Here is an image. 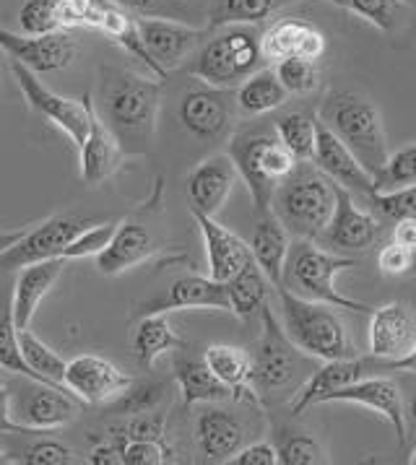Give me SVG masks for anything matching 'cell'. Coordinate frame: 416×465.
<instances>
[{"label": "cell", "instance_id": "cell-49", "mask_svg": "<svg viewBox=\"0 0 416 465\" xmlns=\"http://www.w3.org/2000/svg\"><path fill=\"white\" fill-rule=\"evenodd\" d=\"M174 463V452L167 440H125L123 465H167Z\"/></svg>", "mask_w": 416, "mask_h": 465}, {"label": "cell", "instance_id": "cell-29", "mask_svg": "<svg viewBox=\"0 0 416 465\" xmlns=\"http://www.w3.org/2000/svg\"><path fill=\"white\" fill-rule=\"evenodd\" d=\"M250 247H253V258L263 268L268 281L273 286H282L286 255H289V247H292V234H289L284 223L279 222V216L273 211L258 216Z\"/></svg>", "mask_w": 416, "mask_h": 465}, {"label": "cell", "instance_id": "cell-23", "mask_svg": "<svg viewBox=\"0 0 416 465\" xmlns=\"http://www.w3.org/2000/svg\"><path fill=\"white\" fill-rule=\"evenodd\" d=\"M237 180H240V172L229 153L208 156L188 174L190 208L201 211L206 216H219V211L227 205Z\"/></svg>", "mask_w": 416, "mask_h": 465}, {"label": "cell", "instance_id": "cell-40", "mask_svg": "<svg viewBox=\"0 0 416 465\" xmlns=\"http://www.w3.org/2000/svg\"><path fill=\"white\" fill-rule=\"evenodd\" d=\"M409 185H416V143L391 153L375 174V193H391Z\"/></svg>", "mask_w": 416, "mask_h": 465}, {"label": "cell", "instance_id": "cell-60", "mask_svg": "<svg viewBox=\"0 0 416 465\" xmlns=\"http://www.w3.org/2000/svg\"><path fill=\"white\" fill-rule=\"evenodd\" d=\"M409 463L416 465V447H414V452H411V458H409Z\"/></svg>", "mask_w": 416, "mask_h": 465}, {"label": "cell", "instance_id": "cell-18", "mask_svg": "<svg viewBox=\"0 0 416 465\" xmlns=\"http://www.w3.org/2000/svg\"><path fill=\"white\" fill-rule=\"evenodd\" d=\"M416 346V317L409 304L391 302L370 315V354L382 364L398 361Z\"/></svg>", "mask_w": 416, "mask_h": 465}, {"label": "cell", "instance_id": "cell-35", "mask_svg": "<svg viewBox=\"0 0 416 465\" xmlns=\"http://www.w3.org/2000/svg\"><path fill=\"white\" fill-rule=\"evenodd\" d=\"M318 125L321 120L307 110H294L282 114L273 128L279 133L282 143L292 151L297 162H312L318 149Z\"/></svg>", "mask_w": 416, "mask_h": 465}, {"label": "cell", "instance_id": "cell-45", "mask_svg": "<svg viewBox=\"0 0 416 465\" xmlns=\"http://www.w3.org/2000/svg\"><path fill=\"white\" fill-rule=\"evenodd\" d=\"M113 3L131 11L138 19H172L190 24L198 16V11L185 0H113Z\"/></svg>", "mask_w": 416, "mask_h": 465}, {"label": "cell", "instance_id": "cell-26", "mask_svg": "<svg viewBox=\"0 0 416 465\" xmlns=\"http://www.w3.org/2000/svg\"><path fill=\"white\" fill-rule=\"evenodd\" d=\"M78 153H81V180L89 187L102 185L110 177H114L117 169L123 167V159H125V149H123L120 138L102 120V114L96 112L94 102H92L89 135H86V141L78 149Z\"/></svg>", "mask_w": 416, "mask_h": 465}, {"label": "cell", "instance_id": "cell-56", "mask_svg": "<svg viewBox=\"0 0 416 465\" xmlns=\"http://www.w3.org/2000/svg\"><path fill=\"white\" fill-rule=\"evenodd\" d=\"M385 367V372H414L416 374V346L409 351V354L403 356V359H398V361H391V364H382Z\"/></svg>", "mask_w": 416, "mask_h": 465}, {"label": "cell", "instance_id": "cell-24", "mask_svg": "<svg viewBox=\"0 0 416 465\" xmlns=\"http://www.w3.org/2000/svg\"><path fill=\"white\" fill-rule=\"evenodd\" d=\"M222 310L232 312L229 292L224 281L211 276H180L167 289V294L141 304L138 315H154V312H177V310Z\"/></svg>", "mask_w": 416, "mask_h": 465}, {"label": "cell", "instance_id": "cell-54", "mask_svg": "<svg viewBox=\"0 0 416 465\" xmlns=\"http://www.w3.org/2000/svg\"><path fill=\"white\" fill-rule=\"evenodd\" d=\"M0 434H35L26 431L14 421V411H11V388L0 385Z\"/></svg>", "mask_w": 416, "mask_h": 465}, {"label": "cell", "instance_id": "cell-30", "mask_svg": "<svg viewBox=\"0 0 416 465\" xmlns=\"http://www.w3.org/2000/svg\"><path fill=\"white\" fill-rule=\"evenodd\" d=\"M172 374L174 382L183 392V403L195 406V403H222L232 398V391L213 374L206 359L177 354L172 361Z\"/></svg>", "mask_w": 416, "mask_h": 465}, {"label": "cell", "instance_id": "cell-22", "mask_svg": "<svg viewBox=\"0 0 416 465\" xmlns=\"http://www.w3.org/2000/svg\"><path fill=\"white\" fill-rule=\"evenodd\" d=\"M190 216L195 219L201 237H203V247H206L208 258V276L216 281L227 283L232 276H237L247 262L255 261L253 258V247L234 234L232 229H227L224 223L216 222V216H206L201 211L190 208Z\"/></svg>", "mask_w": 416, "mask_h": 465}, {"label": "cell", "instance_id": "cell-59", "mask_svg": "<svg viewBox=\"0 0 416 465\" xmlns=\"http://www.w3.org/2000/svg\"><path fill=\"white\" fill-rule=\"evenodd\" d=\"M0 465H16V463H14V458H11L5 450H0Z\"/></svg>", "mask_w": 416, "mask_h": 465}, {"label": "cell", "instance_id": "cell-53", "mask_svg": "<svg viewBox=\"0 0 416 465\" xmlns=\"http://www.w3.org/2000/svg\"><path fill=\"white\" fill-rule=\"evenodd\" d=\"M232 465H276L279 463V450L271 442H253L245 445L232 460Z\"/></svg>", "mask_w": 416, "mask_h": 465}, {"label": "cell", "instance_id": "cell-47", "mask_svg": "<svg viewBox=\"0 0 416 465\" xmlns=\"http://www.w3.org/2000/svg\"><path fill=\"white\" fill-rule=\"evenodd\" d=\"M114 229H117V223L107 222V223H94V226H89L86 232H81L74 242L68 244L65 250H63V261H81V258H96L110 240H113Z\"/></svg>", "mask_w": 416, "mask_h": 465}, {"label": "cell", "instance_id": "cell-19", "mask_svg": "<svg viewBox=\"0 0 416 465\" xmlns=\"http://www.w3.org/2000/svg\"><path fill=\"white\" fill-rule=\"evenodd\" d=\"M247 442L245 421L234 411L208 403L195 419V445L208 463H229Z\"/></svg>", "mask_w": 416, "mask_h": 465}, {"label": "cell", "instance_id": "cell-6", "mask_svg": "<svg viewBox=\"0 0 416 465\" xmlns=\"http://www.w3.org/2000/svg\"><path fill=\"white\" fill-rule=\"evenodd\" d=\"M321 123L339 135L362 162V167L378 174L388 162V141L378 107L354 92H331L321 104Z\"/></svg>", "mask_w": 416, "mask_h": 465}, {"label": "cell", "instance_id": "cell-57", "mask_svg": "<svg viewBox=\"0 0 416 465\" xmlns=\"http://www.w3.org/2000/svg\"><path fill=\"white\" fill-rule=\"evenodd\" d=\"M24 234H26V229H14V232H3V229H0V252L8 250L11 244L19 242Z\"/></svg>", "mask_w": 416, "mask_h": 465}, {"label": "cell", "instance_id": "cell-31", "mask_svg": "<svg viewBox=\"0 0 416 465\" xmlns=\"http://www.w3.org/2000/svg\"><path fill=\"white\" fill-rule=\"evenodd\" d=\"M177 349H183V338L172 328L167 312L141 315L135 331H133V354L146 372L154 370V364L162 356L172 354Z\"/></svg>", "mask_w": 416, "mask_h": 465}, {"label": "cell", "instance_id": "cell-46", "mask_svg": "<svg viewBox=\"0 0 416 465\" xmlns=\"http://www.w3.org/2000/svg\"><path fill=\"white\" fill-rule=\"evenodd\" d=\"M110 0H63V29H102Z\"/></svg>", "mask_w": 416, "mask_h": 465}, {"label": "cell", "instance_id": "cell-37", "mask_svg": "<svg viewBox=\"0 0 416 465\" xmlns=\"http://www.w3.org/2000/svg\"><path fill=\"white\" fill-rule=\"evenodd\" d=\"M276 11V0H216L211 8L208 29H222V26H255L263 24Z\"/></svg>", "mask_w": 416, "mask_h": 465}, {"label": "cell", "instance_id": "cell-20", "mask_svg": "<svg viewBox=\"0 0 416 465\" xmlns=\"http://www.w3.org/2000/svg\"><path fill=\"white\" fill-rule=\"evenodd\" d=\"M312 164L321 169L325 177H331L336 185L349 190L352 195L357 193L367 198L375 195V174L362 167V162L352 153V149L322 123L318 125V149H315Z\"/></svg>", "mask_w": 416, "mask_h": 465}, {"label": "cell", "instance_id": "cell-39", "mask_svg": "<svg viewBox=\"0 0 416 465\" xmlns=\"http://www.w3.org/2000/svg\"><path fill=\"white\" fill-rule=\"evenodd\" d=\"M276 75L284 84V89L294 96H307V94L318 92L321 86V68L318 60H307V57H286L276 60Z\"/></svg>", "mask_w": 416, "mask_h": 465}, {"label": "cell", "instance_id": "cell-3", "mask_svg": "<svg viewBox=\"0 0 416 465\" xmlns=\"http://www.w3.org/2000/svg\"><path fill=\"white\" fill-rule=\"evenodd\" d=\"M336 183L312 162H297L294 172L276 187L271 211L279 216L292 240H318L336 211Z\"/></svg>", "mask_w": 416, "mask_h": 465}, {"label": "cell", "instance_id": "cell-48", "mask_svg": "<svg viewBox=\"0 0 416 465\" xmlns=\"http://www.w3.org/2000/svg\"><path fill=\"white\" fill-rule=\"evenodd\" d=\"M370 203L375 205L380 216L401 222V219H416V185L391 190V193H375L370 195Z\"/></svg>", "mask_w": 416, "mask_h": 465}, {"label": "cell", "instance_id": "cell-36", "mask_svg": "<svg viewBox=\"0 0 416 465\" xmlns=\"http://www.w3.org/2000/svg\"><path fill=\"white\" fill-rule=\"evenodd\" d=\"M19 343L21 354L29 361V367L39 374L42 382H50V385H60L65 388V370H68V361L63 356L53 351L37 333H32L29 328H21L19 331Z\"/></svg>", "mask_w": 416, "mask_h": 465}, {"label": "cell", "instance_id": "cell-52", "mask_svg": "<svg viewBox=\"0 0 416 465\" xmlns=\"http://www.w3.org/2000/svg\"><path fill=\"white\" fill-rule=\"evenodd\" d=\"M164 413H154V411H146V413H133V419L125 424V437L128 440H162L164 442Z\"/></svg>", "mask_w": 416, "mask_h": 465}, {"label": "cell", "instance_id": "cell-38", "mask_svg": "<svg viewBox=\"0 0 416 465\" xmlns=\"http://www.w3.org/2000/svg\"><path fill=\"white\" fill-rule=\"evenodd\" d=\"M5 452L14 458V463L24 465H74L78 460L71 447L57 442L53 437H35L32 442L8 447Z\"/></svg>", "mask_w": 416, "mask_h": 465}, {"label": "cell", "instance_id": "cell-1", "mask_svg": "<svg viewBox=\"0 0 416 465\" xmlns=\"http://www.w3.org/2000/svg\"><path fill=\"white\" fill-rule=\"evenodd\" d=\"M159 104H162L159 78L138 75L125 68L102 71L99 114L120 138L125 153H146L152 149Z\"/></svg>", "mask_w": 416, "mask_h": 465}, {"label": "cell", "instance_id": "cell-58", "mask_svg": "<svg viewBox=\"0 0 416 465\" xmlns=\"http://www.w3.org/2000/svg\"><path fill=\"white\" fill-rule=\"evenodd\" d=\"M406 421H411V427L416 429V391L411 392V398L406 403Z\"/></svg>", "mask_w": 416, "mask_h": 465}, {"label": "cell", "instance_id": "cell-4", "mask_svg": "<svg viewBox=\"0 0 416 465\" xmlns=\"http://www.w3.org/2000/svg\"><path fill=\"white\" fill-rule=\"evenodd\" d=\"M261 320H263V335L253 354V391L258 401L294 395L307 382V377L318 370L321 359L304 354L286 335L284 325L276 320L268 304L261 310Z\"/></svg>", "mask_w": 416, "mask_h": 465}, {"label": "cell", "instance_id": "cell-44", "mask_svg": "<svg viewBox=\"0 0 416 465\" xmlns=\"http://www.w3.org/2000/svg\"><path fill=\"white\" fill-rule=\"evenodd\" d=\"M331 5H339L343 11L370 21L372 26H378L380 32H391L396 26L398 11H401V0H322Z\"/></svg>", "mask_w": 416, "mask_h": 465}, {"label": "cell", "instance_id": "cell-32", "mask_svg": "<svg viewBox=\"0 0 416 465\" xmlns=\"http://www.w3.org/2000/svg\"><path fill=\"white\" fill-rule=\"evenodd\" d=\"M203 359L213 374L232 391L234 401H255L258 395L253 391V356L245 349L229 346V343H213L208 346Z\"/></svg>", "mask_w": 416, "mask_h": 465}, {"label": "cell", "instance_id": "cell-5", "mask_svg": "<svg viewBox=\"0 0 416 465\" xmlns=\"http://www.w3.org/2000/svg\"><path fill=\"white\" fill-rule=\"evenodd\" d=\"M349 268H357L354 258L331 252L312 240H294L289 247V255H286L282 286L297 297L322 302V304H331L336 310L372 315L375 307L364 304L360 299L343 297L336 289V276L349 271Z\"/></svg>", "mask_w": 416, "mask_h": 465}, {"label": "cell", "instance_id": "cell-21", "mask_svg": "<svg viewBox=\"0 0 416 465\" xmlns=\"http://www.w3.org/2000/svg\"><path fill=\"white\" fill-rule=\"evenodd\" d=\"M328 403H354L380 413L391 427L396 429L398 442H406V403L396 380L391 377H362L357 382L346 385L343 391L333 392Z\"/></svg>", "mask_w": 416, "mask_h": 465}, {"label": "cell", "instance_id": "cell-2", "mask_svg": "<svg viewBox=\"0 0 416 465\" xmlns=\"http://www.w3.org/2000/svg\"><path fill=\"white\" fill-rule=\"evenodd\" d=\"M229 156L247 185L255 213H268L276 187L297 167V159L286 149L276 128H245L229 135Z\"/></svg>", "mask_w": 416, "mask_h": 465}, {"label": "cell", "instance_id": "cell-43", "mask_svg": "<svg viewBox=\"0 0 416 465\" xmlns=\"http://www.w3.org/2000/svg\"><path fill=\"white\" fill-rule=\"evenodd\" d=\"M0 370L19 377H32L39 380V374L29 367V361L21 354L19 343V328L14 322V312L8 310L5 315L0 317Z\"/></svg>", "mask_w": 416, "mask_h": 465}, {"label": "cell", "instance_id": "cell-41", "mask_svg": "<svg viewBox=\"0 0 416 465\" xmlns=\"http://www.w3.org/2000/svg\"><path fill=\"white\" fill-rule=\"evenodd\" d=\"M24 35H50L63 29V0H24L19 11Z\"/></svg>", "mask_w": 416, "mask_h": 465}, {"label": "cell", "instance_id": "cell-42", "mask_svg": "<svg viewBox=\"0 0 416 465\" xmlns=\"http://www.w3.org/2000/svg\"><path fill=\"white\" fill-rule=\"evenodd\" d=\"M279 463L282 465H322L328 463L322 445L304 431H284L279 437Z\"/></svg>", "mask_w": 416, "mask_h": 465}, {"label": "cell", "instance_id": "cell-33", "mask_svg": "<svg viewBox=\"0 0 416 465\" xmlns=\"http://www.w3.org/2000/svg\"><path fill=\"white\" fill-rule=\"evenodd\" d=\"M286 96H289V92L279 81L276 71L273 68H258L255 74L247 75L245 81L237 86L234 102H237V110L247 117H261V114L284 107Z\"/></svg>", "mask_w": 416, "mask_h": 465}, {"label": "cell", "instance_id": "cell-27", "mask_svg": "<svg viewBox=\"0 0 416 465\" xmlns=\"http://www.w3.org/2000/svg\"><path fill=\"white\" fill-rule=\"evenodd\" d=\"M154 234L138 222H120L110 244L96 255V271L102 276H120L154 255Z\"/></svg>", "mask_w": 416, "mask_h": 465}, {"label": "cell", "instance_id": "cell-16", "mask_svg": "<svg viewBox=\"0 0 416 465\" xmlns=\"http://www.w3.org/2000/svg\"><path fill=\"white\" fill-rule=\"evenodd\" d=\"M63 382L81 403L99 406L117 401L133 385V377L104 356L81 354L68 361Z\"/></svg>", "mask_w": 416, "mask_h": 465}, {"label": "cell", "instance_id": "cell-12", "mask_svg": "<svg viewBox=\"0 0 416 465\" xmlns=\"http://www.w3.org/2000/svg\"><path fill=\"white\" fill-rule=\"evenodd\" d=\"M234 94L229 89L208 86L201 81V86H193L183 94L180 99V123L183 128L203 141V143H216L232 135V123H234Z\"/></svg>", "mask_w": 416, "mask_h": 465}, {"label": "cell", "instance_id": "cell-55", "mask_svg": "<svg viewBox=\"0 0 416 465\" xmlns=\"http://www.w3.org/2000/svg\"><path fill=\"white\" fill-rule=\"evenodd\" d=\"M393 242L416 250V219H401L393 226Z\"/></svg>", "mask_w": 416, "mask_h": 465}, {"label": "cell", "instance_id": "cell-50", "mask_svg": "<svg viewBox=\"0 0 416 465\" xmlns=\"http://www.w3.org/2000/svg\"><path fill=\"white\" fill-rule=\"evenodd\" d=\"M164 398V385L162 382H133L128 391L117 398V409L125 413H146L156 409V403Z\"/></svg>", "mask_w": 416, "mask_h": 465}, {"label": "cell", "instance_id": "cell-14", "mask_svg": "<svg viewBox=\"0 0 416 465\" xmlns=\"http://www.w3.org/2000/svg\"><path fill=\"white\" fill-rule=\"evenodd\" d=\"M380 234H382V226H380L378 219L372 213L357 208L354 195L349 190L339 187L336 190L333 219H331V223L325 226V232L315 242L325 247V250H331V252L349 255V252H367L372 244L378 242Z\"/></svg>", "mask_w": 416, "mask_h": 465}, {"label": "cell", "instance_id": "cell-25", "mask_svg": "<svg viewBox=\"0 0 416 465\" xmlns=\"http://www.w3.org/2000/svg\"><path fill=\"white\" fill-rule=\"evenodd\" d=\"M265 60H286V57H307L321 60L325 53V35L312 21L300 16H286L271 24L261 35Z\"/></svg>", "mask_w": 416, "mask_h": 465}, {"label": "cell", "instance_id": "cell-34", "mask_svg": "<svg viewBox=\"0 0 416 465\" xmlns=\"http://www.w3.org/2000/svg\"><path fill=\"white\" fill-rule=\"evenodd\" d=\"M273 283L268 281V276L263 273V268L255 261H250L237 273L227 281V292H229V304H232V312L243 320H253L255 315H261L263 310L265 299H268V289Z\"/></svg>", "mask_w": 416, "mask_h": 465}, {"label": "cell", "instance_id": "cell-9", "mask_svg": "<svg viewBox=\"0 0 416 465\" xmlns=\"http://www.w3.org/2000/svg\"><path fill=\"white\" fill-rule=\"evenodd\" d=\"M11 74L16 78L26 104L39 112L45 120H50L55 128H60L74 141L76 149H81L89 135V125H92V94H84L81 102L55 94L39 81V74L21 65L19 60H11Z\"/></svg>", "mask_w": 416, "mask_h": 465}, {"label": "cell", "instance_id": "cell-11", "mask_svg": "<svg viewBox=\"0 0 416 465\" xmlns=\"http://www.w3.org/2000/svg\"><path fill=\"white\" fill-rule=\"evenodd\" d=\"M89 226H94L92 219H81V216H71V213L50 216L47 222L39 223L37 229L26 232L19 242L0 252V273L21 271L32 262L63 258V250Z\"/></svg>", "mask_w": 416, "mask_h": 465}, {"label": "cell", "instance_id": "cell-7", "mask_svg": "<svg viewBox=\"0 0 416 465\" xmlns=\"http://www.w3.org/2000/svg\"><path fill=\"white\" fill-rule=\"evenodd\" d=\"M265 63L261 35L253 26H222L219 35L208 37L188 63V74L208 86L234 89Z\"/></svg>", "mask_w": 416, "mask_h": 465}, {"label": "cell", "instance_id": "cell-51", "mask_svg": "<svg viewBox=\"0 0 416 465\" xmlns=\"http://www.w3.org/2000/svg\"><path fill=\"white\" fill-rule=\"evenodd\" d=\"M416 262V250L411 247H403L398 242L382 244L378 255V268L380 273L385 276H406Z\"/></svg>", "mask_w": 416, "mask_h": 465}, {"label": "cell", "instance_id": "cell-13", "mask_svg": "<svg viewBox=\"0 0 416 465\" xmlns=\"http://www.w3.org/2000/svg\"><path fill=\"white\" fill-rule=\"evenodd\" d=\"M0 50L11 60H19L21 65L32 68L35 74H55L74 63L78 47L76 39L65 29L50 35H16L0 26Z\"/></svg>", "mask_w": 416, "mask_h": 465}, {"label": "cell", "instance_id": "cell-28", "mask_svg": "<svg viewBox=\"0 0 416 465\" xmlns=\"http://www.w3.org/2000/svg\"><path fill=\"white\" fill-rule=\"evenodd\" d=\"M63 268H65L63 258L32 262V265L21 268L16 286H14V299H11V312H14V322L19 331L32 325L42 299L50 294V289L63 276Z\"/></svg>", "mask_w": 416, "mask_h": 465}, {"label": "cell", "instance_id": "cell-8", "mask_svg": "<svg viewBox=\"0 0 416 465\" xmlns=\"http://www.w3.org/2000/svg\"><path fill=\"white\" fill-rule=\"evenodd\" d=\"M279 304H282V325L286 335L302 349L304 354L315 356L321 361L354 356L346 325L331 307L322 302L297 297L284 286H276Z\"/></svg>", "mask_w": 416, "mask_h": 465}, {"label": "cell", "instance_id": "cell-10", "mask_svg": "<svg viewBox=\"0 0 416 465\" xmlns=\"http://www.w3.org/2000/svg\"><path fill=\"white\" fill-rule=\"evenodd\" d=\"M74 392L42 380L21 377L19 385L11 388V411L14 421L26 431H55L76 419L78 403Z\"/></svg>", "mask_w": 416, "mask_h": 465}, {"label": "cell", "instance_id": "cell-15", "mask_svg": "<svg viewBox=\"0 0 416 465\" xmlns=\"http://www.w3.org/2000/svg\"><path fill=\"white\" fill-rule=\"evenodd\" d=\"M375 372H385L382 361L380 359H360V356H346V359H331V361H322L318 364V370L307 377L300 391L292 395V403L289 411L294 416H300L310 406H321L328 403V398L333 392L343 391L346 385L357 382L362 377H370Z\"/></svg>", "mask_w": 416, "mask_h": 465}, {"label": "cell", "instance_id": "cell-17", "mask_svg": "<svg viewBox=\"0 0 416 465\" xmlns=\"http://www.w3.org/2000/svg\"><path fill=\"white\" fill-rule=\"evenodd\" d=\"M138 29L152 57L167 74L180 68L211 37V29H193L185 21L172 19H138Z\"/></svg>", "mask_w": 416, "mask_h": 465}]
</instances>
